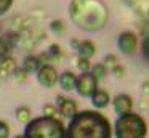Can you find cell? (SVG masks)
<instances>
[{"mask_svg":"<svg viewBox=\"0 0 149 138\" xmlns=\"http://www.w3.org/2000/svg\"><path fill=\"white\" fill-rule=\"evenodd\" d=\"M66 138H111V125L100 112L84 111L72 117Z\"/></svg>","mask_w":149,"mask_h":138,"instance_id":"obj_1","label":"cell"},{"mask_svg":"<svg viewBox=\"0 0 149 138\" xmlns=\"http://www.w3.org/2000/svg\"><path fill=\"white\" fill-rule=\"evenodd\" d=\"M24 138H66V132L58 119L39 117L26 125Z\"/></svg>","mask_w":149,"mask_h":138,"instance_id":"obj_2","label":"cell"},{"mask_svg":"<svg viewBox=\"0 0 149 138\" xmlns=\"http://www.w3.org/2000/svg\"><path fill=\"white\" fill-rule=\"evenodd\" d=\"M116 137L117 138H144L146 124L143 120V117L138 114L120 116V119L116 122Z\"/></svg>","mask_w":149,"mask_h":138,"instance_id":"obj_3","label":"cell"},{"mask_svg":"<svg viewBox=\"0 0 149 138\" xmlns=\"http://www.w3.org/2000/svg\"><path fill=\"white\" fill-rule=\"evenodd\" d=\"M96 79L93 77V74H82L77 79V83H75V88L80 93L82 96H93V93L96 92Z\"/></svg>","mask_w":149,"mask_h":138,"instance_id":"obj_4","label":"cell"},{"mask_svg":"<svg viewBox=\"0 0 149 138\" xmlns=\"http://www.w3.org/2000/svg\"><path fill=\"white\" fill-rule=\"evenodd\" d=\"M37 79H39V82L42 83V85L53 87L56 83V80H58V72H56V69L53 66H50V64L40 66L39 74H37Z\"/></svg>","mask_w":149,"mask_h":138,"instance_id":"obj_5","label":"cell"},{"mask_svg":"<svg viewBox=\"0 0 149 138\" xmlns=\"http://www.w3.org/2000/svg\"><path fill=\"white\" fill-rule=\"evenodd\" d=\"M136 47H138V39H136L135 34H132V32H123V34H120V37H119L120 51H123L127 55H132V53H135Z\"/></svg>","mask_w":149,"mask_h":138,"instance_id":"obj_6","label":"cell"},{"mask_svg":"<svg viewBox=\"0 0 149 138\" xmlns=\"http://www.w3.org/2000/svg\"><path fill=\"white\" fill-rule=\"evenodd\" d=\"M114 109L120 116L130 114V109H132V99H130V96L128 95L116 96V99H114Z\"/></svg>","mask_w":149,"mask_h":138,"instance_id":"obj_7","label":"cell"},{"mask_svg":"<svg viewBox=\"0 0 149 138\" xmlns=\"http://www.w3.org/2000/svg\"><path fill=\"white\" fill-rule=\"evenodd\" d=\"M59 111H61L63 116L66 117H74L77 114V103L74 99H66V98H59Z\"/></svg>","mask_w":149,"mask_h":138,"instance_id":"obj_8","label":"cell"},{"mask_svg":"<svg viewBox=\"0 0 149 138\" xmlns=\"http://www.w3.org/2000/svg\"><path fill=\"white\" fill-rule=\"evenodd\" d=\"M77 83V77L72 72H64L59 77V85H61L63 90H72Z\"/></svg>","mask_w":149,"mask_h":138,"instance_id":"obj_9","label":"cell"},{"mask_svg":"<svg viewBox=\"0 0 149 138\" xmlns=\"http://www.w3.org/2000/svg\"><path fill=\"white\" fill-rule=\"evenodd\" d=\"M91 101H93V104L96 108H104L109 103V95L106 92H103V90H96L93 93V96H91Z\"/></svg>","mask_w":149,"mask_h":138,"instance_id":"obj_10","label":"cell"},{"mask_svg":"<svg viewBox=\"0 0 149 138\" xmlns=\"http://www.w3.org/2000/svg\"><path fill=\"white\" fill-rule=\"evenodd\" d=\"M79 53H80V58L88 60V58H90L91 55L95 53V45H93V42H90V40L82 42V43L79 45Z\"/></svg>","mask_w":149,"mask_h":138,"instance_id":"obj_11","label":"cell"},{"mask_svg":"<svg viewBox=\"0 0 149 138\" xmlns=\"http://www.w3.org/2000/svg\"><path fill=\"white\" fill-rule=\"evenodd\" d=\"M0 69H2V72L7 76V74H11L15 72V69H16V63H15V60L11 56H7L2 60V66H0Z\"/></svg>","mask_w":149,"mask_h":138,"instance_id":"obj_12","label":"cell"},{"mask_svg":"<svg viewBox=\"0 0 149 138\" xmlns=\"http://www.w3.org/2000/svg\"><path fill=\"white\" fill-rule=\"evenodd\" d=\"M23 69L26 71L27 74H29V72H34L36 69H39V61H37V58H36V56H27L26 60H24Z\"/></svg>","mask_w":149,"mask_h":138,"instance_id":"obj_13","label":"cell"},{"mask_svg":"<svg viewBox=\"0 0 149 138\" xmlns=\"http://www.w3.org/2000/svg\"><path fill=\"white\" fill-rule=\"evenodd\" d=\"M16 117H18V120H21V122H24V124H29L31 122V111L27 108H18V111H16Z\"/></svg>","mask_w":149,"mask_h":138,"instance_id":"obj_14","label":"cell"},{"mask_svg":"<svg viewBox=\"0 0 149 138\" xmlns=\"http://www.w3.org/2000/svg\"><path fill=\"white\" fill-rule=\"evenodd\" d=\"M104 76H106V66L104 64H96L93 67V77L96 80H101L104 79Z\"/></svg>","mask_w":149,"mask_h":138,"instance_id":"obj_15","label":"cell"},{"mask_svg":"<svg viewBox=\"0 0 149 138\" xmlns=\"http://www.w3.org/2000/svg\"><path fill=\"white\" fill-rule=\"evenodd\" d=\"M8 51H10V43L5 39H0V58H7Z\"/></svg>","mask_w":149,"mask_h":138,"instance_id":"obj_16","label":"cell"},{"mask_svg":"<svg viewBox=\"0 0 149 138\" xmlns=\"http://www.w3.org/2000/svg\"><path fill=\"white\" fill-rule=\"evenodd\" d=\"M43 112H45V117L56 119V117H55V116H56V109H55V106H52V104H47L45 108H43Z\"/></svg>","mask_w":149,"mask_h":138,"instance_id":"obj_17","label":"cell"},{"mask_svg":"<svg viewBox=\"0 0 149 138\" xmlns=\"http://www.w3.org/2000/svg\"><path fill=\"white\" fill-rule=\"evenodd\" d=\"M77 66H79V69H82V71H84V74L87 72L88 69H90V63H88V60H85V58H79Z\"/></svg>","mask_w":149,"mask_h":138,"instance_id":"obj_18","label":"cell"},{"mask_svg":"<svg viewBox=\"0 0 149 138\" xmlns=\"http://www.w3.org/2000/svg\"><path fill=\"white\" fill-rule=\"evenodd\" d=\"M15 77H16L19 82H24L26 77H27V72L24 69H15Z\"/></svg>","mask_w":149,"mask_h":138,"instance_id":"obj_19","label":"cell"},{"mask_svg":"<svg viewBox=\"0 0 149 138\" xmlns=\"http://www.w3.org/2000/svg\"><path fill=\"white\" fill-rule=\"evenodd\" d=\"M8 133H10L8 125L5 122H0V138H8Z\"/></svg>","mask_w":149,"mask_h":138,"instance_id":"obj_20","label":"cell"},{"mask_svg":"<svg viewBox=\"0 0 149 138\" xmlns=\"http://www.w3.org/2000/svg\"><path fill=\"white\" fill-rule=\"evenodd\" d=\"M11 2H13V0H0V15H3V13L10 8Z\"/></svg>","mask_w":149,"mask_h":138,"instance_id":"obj_21","label":"cell"},{"mask_svg":"<svg viewBox=\"0 0 149 138\" xmlns=\"http://www.w3.org/2000/svg\"><path fill=\"white\" fill-rule=\"evenodd\" d=\"M52 29L56 32V34H59V32L63 31V22L61 21H53L52 22Z\"/></svg>","mask_w":149,"mask_h":138,"instance_id":"obj_22","label":"cell"},{"mask_svg":"<svg viewBox=\"0 0 149 138\" xmlns=\"http://www.w3.org/2000/svg\"><path fill=\"white\" fill-rule=\"evenodd\" d=\"M50 53H52V55H59V50H58V47H56V45H53V47L50 48Z\"/></svg>","mask_w":149,"mask_h":138,"instance_id":"obj_23","label":"cell"},{"mask_svg":"<svg viewBox=\"0 0 149 138\" xmlns=\"http://www.w3.org/2000/svg\"><path fill=\"white\" fill-rule=\"evenodd\" d=\"M16 138H24V137H16Z\"/></svg>","mask_w":149,"mask_h":138,"instance_id":"obj_24","label":"cell"}]
</instances>
